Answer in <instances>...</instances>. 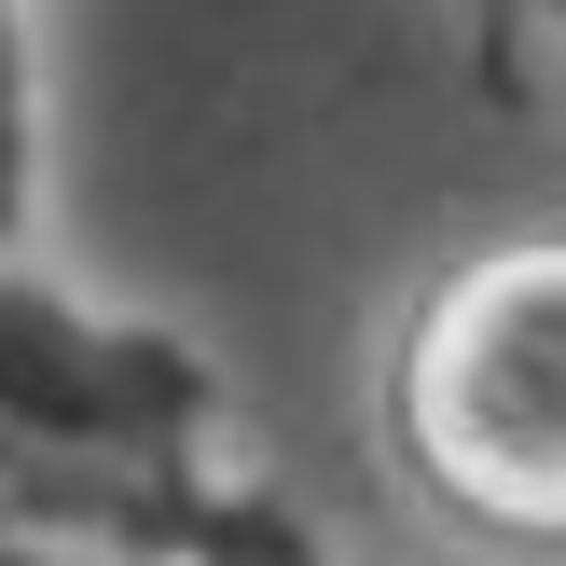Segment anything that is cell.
<instances>
[{"instance_id": "6da1fadb", "label": "cell", "mask_w": 566, "mask_h": 566, "mask_svg": "<svg viewBox=\"0 0 566 566\" xmlns=\"http://www.w3.org/2000/svg\"><path fill=\"white\" fill-rule=\"evenodd\" d=\"M387 457L442 525L566 553V221L484 235L387 332Z\"/></svg>"}, {"instance_id": "7a4b0ae2", "label": "cell", "mask_w": 566, "mask_h": 566, "mask_svg": "<svg viewBox=\"0 0 566 566\" xmlns=\"http://www.w3.org/2000/svg\"><path fill=\"white\" fill-rule=\"evenodd\" d=\"M42 221V0H0V235Z\"/></svg>"}, {"instance_id": "3957f363", "label": "cell", "mask_w": 566, "mask_h": 566, "mask_svg": "<svg viewBox=\"0 0 566 566\" xmlns=\"http://www.w3.org/2000/svg\"><path fill=\"white\" fill-rule=\"evenodd\" d=\"M0 566H166V553L111 539V525H70V512H0Z\"/></svg>"}, {"instance_id": "277c9868", "label": "cell", "mask_w": 566, "mask_h": 566, "mask_svg": "<svg viewBox=\"0 0 566 566\" xmlns=\"http://www.w3.org/2000/svg\"><path fill=\"white\" fill-rule=\"evenodd\" d=\"M208 566H332V553L304 539L291 512H276V525H249V539H235V553H208Z\"/></svg>"}, {"instance_id": "5b68a950", "label": "cell", "mask_w": 566, "mask_h": 566, "mask_svg": "<svg viewBox=\"0 0 566 566\" xmlns=\"http://www.w3.org/2000/svg\"><path fill=\"white\" fill-rule=\"evenodd\" d=\"M525 42H553V55H566V0H525Z\"/></svg>"}]
</instances>
